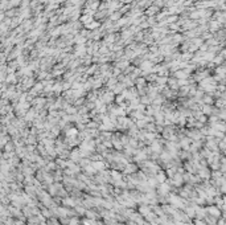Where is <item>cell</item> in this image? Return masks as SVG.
<instances>
[{
  "instance_id": "cell-5",
  "label": "cell",
  "mask_w": 226,
  "mask_h": 225,
  "mask_svg": "<svg viewBox=\"0 0 226 225\" xmlns=\"http://www.w3.org/2000/svg\"><path fill=\"white\" fill-rule=\"evenodd\" d=\"M65 28H68V32H70V30H72V29H70V25L65 26ZM61 32H62V33H66V29H62V28H61Z\"/></svg>"
},
{
  "instance_id": "cell-3",
  "label": "cell",
  "mask_w": 226,
  "mask_h": 225,
  "mask_svg": "<svg viewBox=\"0 0 226 225\" xmlns=\"http://www.w3.org/2000/svg\"><path fill=\"white\" fill-rule=\"evenodd\" d=\"M157 180L159 182H164V180H165V174H160L157 176Z\"/></svg>"
},
{
  "instance_id": "cell-1",
  "label": "cell",
  "mask_w": 226,
  "mask_h": 225,
  "mask_svg": "<svg viewBox=\"0 0 226 225\" xmlns=\"http://www.w3.org/2000/svg\"><path fill=\"white\" fill-rule=\"evenodd\" d=\"M220 25H222V24H220L217 20L210 21V24H209V26H210V30H212V32H214V30H218V29H220Z\"/></svg>"
},
{
  "instance_id": "cell-2",
  "label": "cell",
  "mask_w": 226,
  "mask_h": 225,
  "mask_svg": "<svg viewBox=\"0 0 226 225\" xmlns=\"http://www.w3.org/2000/svg\"><path fill=\"white\" fill-rule=\"evenodd\" d=\"M208 211H209V212H210V213L213 215V216H218V215H220L218 209H217V208H214V207H210V208L208 209Z\"/></svg>"
},
{
  "instance_id": "cell-4",
  "label": "cell",
  "mask_w": 226,
  "mask_h": 225,
  "mask_svg": "<svg viewBox=\"0 0 226 225\" xmlns=\"http://www.w3.org/2000/svg\"><path fill=\"white\" fill-rule=\"evenodd\" d=\"M167 191H168V187H167V185H165V184H164V185H161V188H160V192H161V193H165Z\"/></svg>"
},
{
  "instance_id": "cell-6",
  "label": "cell",
  "mask_w": 226,
  "mask_h": 225,
  "mask_svg": "<svg viewBox=\"0 0 226 225\" xmlns=\"http://www.w3.org/2000/svg\"><path fill=\"white\" fill-rule=\"evenodd\" d=\"M101 0H89V3H99Z\"/></svg>"
}]
</instances>
